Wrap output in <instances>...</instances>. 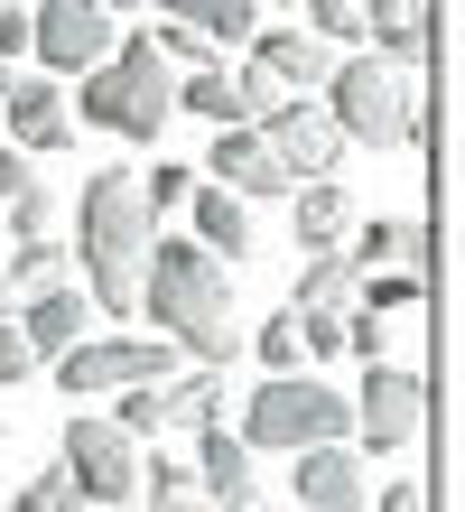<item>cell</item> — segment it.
<instances>
[{"label": "cell", "instance_id": "6da1fadb", "mask_svg": "<svg viewBox=\"0 0 465 512\" xmlns=\"http://www.w3.org/2000/svg\"><path fill=\"white\" fill-rule=\"evenodd\" d=\"M140 298H149V326H168V336L196 354V364H233V354H242V336H233V280H224V252L177 243V233H149Z\"/></svg>", "mask_w": 465, "mask_h": 512}, {"label": "cell", "instance_id": "7a4b0ae2", "mask_svg": "<svg viewBox=\"0 0 465 512\" xmlns=\"http://www.w3.org/2000/svg\"><path fill=\"white\" fill-rule=\"evenodd\" d=\"M149 233H159V215H149L140 177H131V168H93L84 196H75V252H84V298H93L103 317H131V308H140Z\"/></svg>", "mask_w": 465, "mask_h": 512}, {"label": "cell", "instance_id": "3957f363", "mask_svg": "<svg viewBox=\"0 0 465 512\" xmlns=\"http://www.w3.org/2000/svg\"><path fill=\"white\" fill-rule=\"evenodd\" d=\"M75 122L112 131V140H159L177 122V66L159 38H112L93 66L75 75Z\"/></svg>", "mask_w": 465, "mask_h": 512}, {"label": "cell", "instance_id": "277c9868", "mask_svg": "<svg viewBox=\"0 0 465 512\" xmlns=\"http://www.w3.org/2000/svg\"><path fill=\"white\" fill-rule=\"evenodd\" d=\"M326 122L345 140H363V149H410V140H428V103H419L400 56H335Z\"/></svg>", "mask_w": 465, "mask_h": 512}, {"label": "cell", "instance_id": "5b68a950", "mask_svg": "<svg viewBox=\"0 0 465 512\" xmlns=\"http://www.w3.org/2000/svg\"><path fill=\"white\" fill-rule=\"evenodd\" d=\"M317 438H354V401L326 391L317 373H270L242 410V447H317Z\"/></svg>", "mask_w": 465, "mask_h": 512}, {"label": "cell", "instance_id": "8992f818", "mask_svg": "<svg viewBox=\"0 0 465 512\" xmlns=\"http://www.w3.org/2000/svg\"><path fill=\"white\" fill-rule=\"evenodd\" d=\"M56 466H66V485L84 503H131L140 494V438L121 429V419H66Z\"/></svg>", "mask_w": 465, "mask_h": 512}, {"label": "cell", "instance_id": "52a82bcc", "mask_svg": "<svg viewBox=\"0 0 465 512\" xmlns=\"http://www.w3.org/2000/svg\"><path fill=\"white\" fill-rule=\"evenodd\" d=\"M177 354L168 345H140V336H75L56 354V382H66V401H103L121 382H168Z\"/></svg>", "mask_w": 465, "mask_h": 512}, {"label": "cell", "instance_id": "ba28073f", "mask_svg": "<svg viewBox=\"0 0 465 512\" xmlns=\"http://www.w3.org/2000/svg\"><path fill=\"white\" fill-rule=\"evenodd\" d=\"M428 419V382L410 364H363V391H354V438L382 457V447H410Z\"/></svg>", "mask_w": 465, "mask_h": 512}, {"label": "cell", "instance_id": "9c48e42d", "mask_svg": "<svg viewBox=\"0 0 465 512\" xmlns=\"http://www.w3.org/2000/svg\"><path fill=\"white\" fill-rule=\"evenodd\" d=\"M112 38L121 28H112L103 0H38V10H28V47L47 56V75H84Z\"/></svg>", "mask_w": 465, "mask_h": 512}, {"label": "cell", "instance_id": "30bf717a", "mask_svg": "<svg viewBox=\"0 0 465 512\" xmlns=\"http://www.w3.org/2000/svg\"><path fill=\"white\" fill-rule=\"evenodd\" d=\"M261 140L279 149V168H289V177H335V159H345V131H335L317 103H298V94H279L261 112Z\"/></svg>", "mask_w": 465, "mask_h": 512}, {"label": "cell", "instance_id": "8fae6325", "mask_svg": "<svg viewBox=\"0 0 465 512\" xmlns=\"http://www.w3.org/2000/svg\"><path fill=\"white\" fill-rule=\"evenodd\" d=\"M298 457V512H363L372 503V475L345 438H317V447H289Z\"/></svg>", "mask_w": 465, "mask_h": 512}, {"label": "cell", "instance_id": "7c38bea8", "mask_svg": "<svg viewBox=\"0 0 465 512\" xmlns=\"http://www.w3.org/2000/svg\"><path fill=\"white\" fill-rule=\"evenodd\" d=\"M0 122H10L19 149H56V140H75V103L56 75H10L0 84Z\"/></svg>", "mask_w": 465, "mask_h": 512}, {"label": "cell", "instance_id": "4fadbf2b", "mask_svg": "<svg viewBox=\"0 0 465 512\" xmlns=\"http://www.w3.org/2000/svg\"><path fill=\"white\" fill-rule=\"evenodd\" d=\"M205 177H224L233 196H289L298 177L279 168V149L261 140V122H214V168Z\"/></svg>", "mask_w": 465, "mask_h": 512}, {"label": "cell", "instance_id": "5bb4252c", "mask_svg": "<svg viewBox=\"0 0 465 512\" xmlns=\"http://www.w3.org/2000/svg\"><path fill=\"white\" fill-rule=\"evenodd\" d=\"M19 326H28V345H38V364H47V354H66L75 336H93V326H103V308H93L75 280H47V289L19 298Z\"/></svg>", "mask_w": 465, "mask_h": 512}, {"label": "cell", "instance_id": "9a60e30c", "mask_svg": "<svg viewBox=\"0 0 465 512\" xmlns=\"http://www.w3.org/2000/svg\"><path fill=\"white\" fill-rule=\"evenodd\" d=\"M335 56H345V47H326L317 28H252V66H270L289 94H326Z\"/></svg>", "mask_w": 465, "mask_h": 512}, {"label": "cell", "instance_id": "2e32d148", "mask_svg": "<svg viewBox=\"0 0 465 512\" xmlns=\"http://www.w3.org/2000/svg\"><path fill=\"white\" fill-rule=\"evenodd\" d=\"M298 252H326V243H345L354 233V196L335 187V177H298Z\"/></svg>", "mask_w": 465, "mask_h": 512}, {"label": "cell", "instance_id": "e0dca14e", "mask_svg": "<svg viewBox=\"0 0 465 512\" xmlns=\"http://www.w3.org/2000/svg\"><path fill=\"white\" fill-rule=\"evenodd\" d=\"M363 38H372V56L419 66V47H428V0H363Z\"/></svg>", "mask_w": 465, "mask_h": 512}, {"label": "cell", "instance_id": "ac0fdd59", "mask_svg": "<svg viewBox=\"0 0 465 512\" xmlns=\"http://www.w3.org/2000/svg\"><path fill=\"white\" fill-rule=\"evenodd\" d=\"M186 205H196V243L205 252H252V196H233V187H196V196H186Z\"/></svg>", "mask_w": 465, "mask_h": 512}, {"label": "cell", "instance_id": "d6986e66", "mask_svg": "<svg viewBox=\"0 0 465 512\" xmlns=\"http://www.w3.org/2000/svg\"><path fill=\"white\" fill-rule=\"evenodd\" d=\"M186 438H196V485H205V494H242V485H261V475H252V447L224 438V419H205V429H186Z\"/></svg>", "mask_w": 465, "mask_h": 512}, {"label": "cell", "instance_id": "ffe728a7", "mask_svg": "<svg viewBox=\"0 0 465 512\" xmlns=\"http://www.w3.org/2000/svg\"><path fill=\"white\" fill-rule=\"evenodd\" d=\"M354 280H363L354 252H345V243H326V252H307V261H298V298H289V308H345Z\"/></svg>", "mask_w": 465, "mask_h": 512}, {"label": "cell", "instance_id": "44dd1931", "mask_svg": "<svg viewBox=\"0 0 465 512\" xmlns=\"http://www.w3.org/2000/svg\"><path fill=\"white\" fill-rule=\"evenodd\" d=\"M149 10H168V19H196L214 47H242L261 28V0H149Z\"/></svg>", "mask_w": 465, "mask_h": 512}, {"label": "cell", "instance_id": "7402d4cb", "mask_svg": "<svg viewBox=\"0 0 465 512\" xmlns=\"http://www.w3.org/2000/svg\"><path fill=\"white\" fill-rule=\"evenodd\" d=\"M382 261H428V224L419 215H391V224H363L354 233V270H382Z\"/></svg>", "mask_w": 465, "mask_h": 512}, {"label": "cell", "instance_id": "603a6c76", "mask_svg": "<svg viewBox=\"0 0 465 512\" xmlns=\"http://www.w3.org/2000/svg\"><path fill=\"white\" fill-rule=\"evenodd\" d=\"M354 289H363V308H372V317H419V289H428V280H419L410 261H382V270H363Z\"/></svg>", "mask_w": 465, "mask_h": 512}, {"label": "cell", "instance_id": "cb8c5ba5", "mask_svg": "<svg viewBox=\"0 0 465 512\" xmlns=\"http://www.w3.org/2000/svg\"><path fill=\"white\" fill-rule=\"evenodd\" d=\"M159 401H168V429H205V419H224V364L196 373V382H159Z\"/></svg>", "mask_w": 465, "mask_h": 512}, {"label": "cell", "instance_id": "d4e9b609", "mask_svg": "<svg viewBox=\"0 0 465 512\" xmlns=\"http://www.w3.org/2000/svg\"><path fill=\"white\" fill-rule=\"evenodd\" d=\"M140 485H149V512H205L196 466H177V457H149V466H140Z\"/></svg>", "mask_w": 465, "mask_h": 512}, {"label": "cell", "instance_id": "484cf974", "mask_svg": "<svg viewBox=\"0 0 465 512\" xmlns=\"http://www.w3.org/2000/svg\"><path fill=\"white\" fill-rule=\"evenodd\" d=\"M177 112H205V122H242L233 75H224V66H186V84H177Z\"/></svg>", "mask_w": 465, "mask_h": 512}, {"label": "cell", "instance_id": "4316f807", "mask_svg": "<svg viewBox=\"0 0 465 512\" xmlns=\"http://www.w3.org/2000/svg\"><path fill=\"white\" fill-rule=\"evenodd\" d=\"M0 205H10V233H19V243H38V233H56V187H38V177H19V187L0 196Z\"/></svg>", "mask_w": 465, "mask_h": 512}, {"label": "cell", "instance_id": "83f0119b", "mask_svg": "<svg viewBox=\"0 0 465 512\" xmlns=\"http://www.w3.org/2000/svg\"><path fill=\"white\" fill-rule=\"evenodd\" d=\"M0 270H10V289L28 298V289H47V280H66V252H56L47 243V233H38V243H19L10 261H0Z\"/></svg>", "mask_w": 465, "mask_h": 512}, {"label": "cell", "instance_id": "f1b7e54d", "mask_svg": "<svg viewBox=\"0 0 465 512\" xmlns=\"http://www.w3.org/2000/svg\"><path fill=\"white\" fill-rule=\"evenodd\" d=\"M121 429H131V438H168V401H159V382H121Z\"/></svg>", "mask_w": 465, "mask_h": 512}, {"label": "cell", "instance_id": "f546056e", "mask_svg": "<svg viewBox=\"0 0 465 512\" xmlns=\"http://www.w3.org/2000/svg\"><path fill=\"white\" fill-rule=\"evenodd\" d=\"M307 28L326 47H363V0H307Z\"/></svg>", "mask_w": 465, "mask_h": 512}, {"label": "cell", "instance_id": "4dcf8cb0", "mask_svg": "<svg viewBox=\"0 0 465 512\" xmlns=\"http://www.w3.org/2000/svg\"><path fill=\"white\" fill-rule=\"evenodd\" d=\"M159 56H168V66H224V47H214L196 19H168L159 28Z\"/></svg>", "mask_w": 465, "mask_h": 512}, {"label": "cell", "instance_id": "1f68e13d", "mask_svg": "<svg viewBox=\"0 0 465 512\" xmlns=\"http://www.w3.org/2000/svg\"><path fill=\"white\" fill-rule=\"evenodd\" d=\"M196 177H205V168H177V159H159V168L140 177V196H149V215H168V205H186V196H196Z\"/></svg>", "mask_w": 465, "mask_h": 512}, {"label": "cell", "instance_id": "d6a6232c", "mask_svg": "<svg viewBox=\"0 0 465 512\" xmlns=\"http://www.w3.org/2000/svg\"><path fill=\"white\" fill-rule=\"evenodd\" d=\"M252 345H261V364H270V373H298V354H307V345H298V317H289V308H279V317L261 326Z\"/></svg>", "mask_w": 465, "mask_h": 512}, {"label": "cell", "instance_id": "836d02e7", "mask_svg": "<svg viewBox=\"0 0 465 512\" xmlns=\"http://www.w3.org/2000/svg\"><path fill=\"white\" fill-rule=\"evenodd\" d=\"M279 94H289V84H279L270 66H242V75H233V103H242V122H261V112H270Z\"/></svg>", "mask_w": 465, "mask_h": 512}, {"label": "cell", "instance_id": "e575fe53", "mask_svg": "<svg viewBox=\"0 0 465 512\" xmlns=\"http://www.w3.org/2000/svg\"><path fill=\"white\" fill-rule=\"evenodd\" d=\"M345 354H363V364H382V354H391V317H345Z\"/></svg>", "mask_w": 465, "mask_h": 512}, {"label": "cell", "instance_id": "d590c367", "mask_svg": "<svg viewBox=\"0 0 465 512\" xmlns=\"http://www.w3.org/2000/svg\"><path fill=\"white\" fill-rule=\"evenodd\" d=\"M38 373V345H28V326H0V382H28Z\"/></svg>", "mask_w": 465, "mask_h": 512}, {"label": "cell", "instance_id": "8d00e7d4", "mask_svg": "<svg viewBox=\"0 0 465 512\" xmlns=\"http://www.w3.org/2000/svg\"><path fill=\"white\" fill-rule=\"evenodd\" d=\"M363 512H428V494L419 485H382V503H363Z\"/></svg>", "mask_w": 465, "mask_h": 512}, {"label": "cell", "instance_id": "74e56055", "mask_svg": "<svg viewBox=\"0 0 465 512\" xmlns=\"http://www.w3.org/2000/svg\"><path fill=\"white\" fill-rule=\"evenodd\" d=\"M19 47H28V10H0V66H10Z\"/></svg>", "mask_w": 465, "mask_h": 512}, {"label": "cell", "instance_id": "f35d334b", "mask_svg": "<svg viewBox=\"0 0 465 512\" xmlns=\"http://www.w3.org/2000/svg\"><path fill=\"white\" fill-rule=\"evenodd\" d=\"M19 177H28V149H0V196H10Z\"/></svg>", "mask_w": 465, "mask_h": 512}, {"label": "cell", "instance_id": "ab89813d", "mask_svg": "<svg viewBox=\"0 0 465 512\" xmlns=\"http://www.w3.org/2000/svg\"><path fill=\"white\" fill-rule=\"evenodd\" d=\"M205 512H261V494H252V485H242V494H214Z\"/></svg>", "mask_w": 465, "mask_h": 512}, {"label": "cell", "instance_id": "60d3db41", "mask_svg": "<svg viewBox=\"0 0 465 512\" xmlns=\"http://www.w3.org/2000/svg\"><path fill=\"white\" fill-rule=\"evenodd\" d=\"M47 512H103V503H84V494H56V503H47Z\"/></svg>", "mask_w": 465, "mask_h": 512}, {"label": "cell", "instance_id": "b9f144b4", "mask_svg": "<svg viewBox=\"0 0 465 512\" xmlns=\"http://www.w3.org/2000/svg\"><path fill=\"white\" fill-rule=\"evenodd\" d=\"M10 308H19V289H10V270H0V317H10Z\"/></svg>", "mask_w": 465, "mask_h": 512}, {"label": "cell", "instance_id": "7bdbcfd3", "mask_svg": "<svg viewBox=\"0 0 465 512\" xmlns=\"http://www.w3.org/2000/svg\"><path fill=\"white\" fill-rule=\"evenodd\" d=\"M103 10H112V19H121V10H140V0H103Z\"/></svg>", "mask_w": 465, "mask_h": 512}, {"label": "cell", "instance_id": "ee69618b", "mask_svg": "<svg viewBox=\"0 0 465 512\" xmlns=\"http://www.w3.org/2000/svg\"><path fill=\"white\" fill-rule=\"evenodd\" d=\"M0 10H19V0H0Z\"/></svg>", "mask_w": 465, "mask_h": 512}, {"label": "cell", "instance_id": "f6af8a7d", "mask_svg": "<svg viewBox=\"0 0 465 512\" xmlns=\"http://www.w3.org/2000/svg\"><path fill=\"white\" fill-rule=\"evenodd\" d=\"M0 84H10V66H0Z\"/></svg>", "mask_w": 465, "mask_h": 512}]
</instances>
